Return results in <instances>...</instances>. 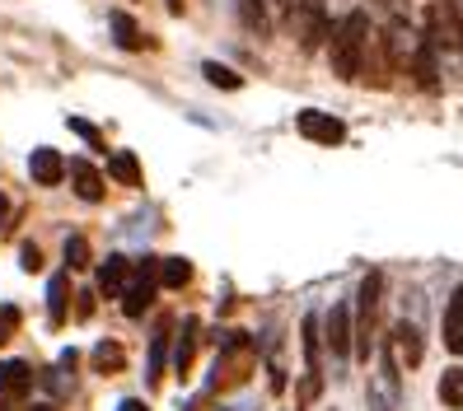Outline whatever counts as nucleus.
<instances>
[{
	"label": "nucleus",
	"instance_id": "f257e3e1",
	"mask_svg": "<svg viewBox=\"0 0 463 411\" xmlns=\"http://www.w3.org/2000/svg\"><path fill=\"white\" fill-rule=\"evenodd\" d=\"M365 47H370V19L361 10L342 14L328 33V57H333L337 79H356L365 70Z\"/></svg>",
	"mask_w": 463,
	"mask_h": 411
},
{
	"label": "nucleus",
	"instance_id": "f03ea898",
	"mask_svg": "<svg viewBox=\"0 0 463 411\" xmlns=\"http://www.w3.org/2000/svg\"><path fill=\"white\" fill-rule=\"evenodd\" d=\"M379 304H384V271H365L361 290H356V327H351V346L361 360H370L374 350V327H379Z\"/></svg>",
	"mask_w": 463,
	"mask_h": 411
},
{
	"label": "nucleus",
	"instance_id": "7ed1b4c3",
	"mask_svg": "<svg viewBox=\"0 0 463 411\" xmlns=\"http://www.w3.org/2000/svg\"><path fill=\"white\" fill-rule=\"evenodd\" d=\"M155 290H159V257H141L131 266V276L122 285V313L127 318H141L155 304Z\"/></svg>",
	"mask_w": 463,
	"mask_h": 411
},
{
	"label": "nucleus",
	"instance_id": "20e7f679",
	"mask_svg": "<svg viewBox=\"0 0 463 411\" xmlns=\"http://www.w3.org/2000/svg\"><path fill=\"white\" fill-rule=\"evenodd\" d=\"M426 38L435 47H463V10L458 0H435L426 14Z\"/></svg>",
	"mask_w": 463,
	"mask_h": 411
},
{
	"label": "nucleus",
	"instance_id": "39448f33",
	"mask_svg": "<svg viewBox=\"0 0 463 411\" xmlns=\"http://www.w3.org/2000/svg\"><path fill=\"white\" fill-rule=\"evenodd\" d=\"M295 126H299V135H305V141H314V145H342V141H346V122L333 117V113H318V107H305Z\"/></svg>",
	"mask_w": 463,
	"mask_h": 411
},
{
	"label": "nucleus",
	"instance_id": "423d86ee",
	"mask_svg": "<svg viewBox=\"0 0 463 411\" xmlns=\"http://www.w3.org/2000/svg\"><path fill=\"white\" fill-rule=\"evenodd\" d=\"M323 341H328V350L337 355V360H346V355H351V304H346V299H337V304L328 309Z\"/></svg>",
	"mask_w": 463,
	"mask_h": 411
},
{
	"label": "nucleus",
	"instance_id": "0eeeda50",
	"mask_svg": "<svg viewBox=\"0 0 463 411\" xmlns=\"http://www.w3.org/2000/svg\"><path fill=\"white\" fill-rule=\"evenodd\" d=\"M389 350L398 355V360L407 365V369H417L421 360H426V346H421V332L412 322H393V332H389Z\"/></svg>",
	"mask_w": 463,
	"mask_h": 411
},
{
	"label": "nucleus",
	"instance_id": "6e6552de",
	"mask_svg": "<svg viewBox=\"0 0 463 411\" xmlns=\"http://www.w3.org/2000/svg\"><path fill=\"white\" fill-rule=\"evenodd\" d=\"M29 173H33L38 187H57V182L66 178V159L52 150V145H38V150L29 154Z\"/></svg>",
	"mask_w": 463,
	"mask_h": 411
},
{
	"label": "nucleus",
	"instance_id": "1a4fd4ad",
	"mask_svg": "<svg viewBox=\"0 0 463 411\" xmlns=\"http://www.w3.org/2000/svg\"><path fill=\"white\" fill-rule=\"evenodd\" d=\"M66 173H71V182H75V197L80 201H103V173L94 169L90 159H75V163H66Z\"/></svg>",
	"mask_w": 463,
	"mask_h": 411
},
{
	"label": "nucleus",
	"instance_id": "9d476101",
	"mask_svg": "<svg viewBox=\"0 0 463 411\" xmlns=\"http://www.w3.org/2000/svg\"><path fill=\"white\" fill-rule=\"evenodd\" d=\"M412 75L426 94L440 89V66H435V42L430 38H417V47H412Z\"/></svg>",
	"mask_w": 463,
	"mask_h": 411
},
{
	"label": "nucleus",
	"instance_id": "9b49d317",
	"mask_svg": "<svg viewBox=\"0 0 463 411\" xmlns=\"http://www.w3.org/2000/svg\"><path fill=\"white\" fill-rule=\"evenodd\" d=\"M197 341H202V322H197V318H183V327H178V346H174V369H178V374L193 369V360H197Z\"/></svg>",
	"mask_w": 463,
	"mask_h": 411
},
{
	"label": "nucleus",
	"instance_id": "f8f14e48",
	"mask_svg": "<svg viewBox=\"0 0 463 411\" xmlns=\"http://www.w3.org/2000/svg\"><path fill=\"white\" fill-rule=\"evenodd\" d=\"M29 388H33V365L0 360V397H24Z\"/></svg>",
	"mask_w": 463,
	"mask_h": 411
},
{
	"label": "nucleus",
	"instance_id": "ddd939ff",
	"mask_svg": "<svg viewBox=\"0 0 463 411\" xmlns=\"http://www.w3.org/2000/svg\"><path fill=\"white\" fill-rule=\"evenodd\" d=\"M108 29H113L118 47H127V51H141V47H150V38L141 33V23H136L127 10H113V14H108Z\"/></svg>",
	"mask_w": 463,
	"mask_h": 411
},
{
	"label": "nucleus",
	"instance_id": "4468645a",
	"mask_svg": "<svg viewBox=\"0 0 463 411\" xmlns=\"http://www.w3.org/2000/svg\"><path fill=\"white\" fill-rule=\"evenodd\" d=\"M169 341H174V332H169V327H159V332L150 337V360H146V383H150V388H159V383H165V365H169Z\"/></svg>",
	"mask_w": 463,
	"mask_h": 411
},
{
	"label": "nucleus",
	"instance_id": "2eb2a0df",
	"mask_svg": "<svg viewBox=\"0 0 463 411\" xmlns=\"http://www.w3.org/2000/svg\"><path fill=\"white\" fill-rule=\"evenodd\" d=\"M127 276H131V262H127L122 253H113V257H108V262L99 266V290H103L108 299H122Z\"/></svg>",
	"mask_w": 463,
	"mask_h": 411
},
{
	"label": "nucleus",
	"instance_id": "dca6fc26",
	"mask_svg": "<svg viewBox=\"0 0 463 411\" xmlns=\"http://www.w3.org/2000/svg\"><path fill=\"white\" fill-rule=\"evenodd\" d=\"M239 19L249 33L267 38L271 33V0H239Z\"/></svg>",
	"mask_w": 463,
	"mask_h": 411
},
{
	"label": "nucleus",
	"instance_id": "f3484780",
	"mask_svg": "<svg viewBox=\"0 0 463 411\" xmlns=\"http://www.w3.org/2000/svg\"><path fill=\"white\" fill-rule=\"evenodd\" d=\"M66 299H71V276L57 271V276L47 281V318H52V327L66 322Z\"/></svg>",
	"mask_w": 463,
	"mask_h": 411
},
{
	"label": "nucleus",
	"instance_id": "a211bd4d",
	"mask_svg": "<svg viewBox=\"0 0 463 411\" xmlns=\"http://www.w3.org/2000/svg\"><path fill=\"white\" fill-rule=\"evenodd\" d=\"M445 346L463 355V285L449 294V309H445Z\"/></svg>",
	"mask_w": 463,
	"mask_h": 411
},
{
	"label": "nucleus",
	"instance_id": "6ab92c4d",
	"mask_svg": "<svg viewBox=\"0 0 463 411\" xmlns=\"http://www.w3.org/2000/svg\"><path fill=\"white\" fill-rule=\"evenodd\" d=\"M108 173H113L122 187H146V173H141V163H136L131 150H118L113 159H108Z\"/></svg>",
	"mask_w": 463,
	"mask_h": 411
},
{
	"label": "nucleus",
	"instance_id": "aec40b11",
	"mask_svg": "<svg viewBox=\"0 0 463 411\" xmlns=\"http://www.w3.org/2000/svg\"><path fill=\"white\" fill-rule=\"evenodd\" d=\"M187 281H193V262L187 257H159V285L183 290Z\"/></svg>",
	"mask_w": 463,
	"mask_h": 411
},
{
	"label": "nucleus",
	"instance_id": "412c9836",
	"mask_svg": "<svg viewBox=\"0 0 463 411\" xmlns=\"http://www.w3.org/2000/svg\"><path fill=\"white\" fill-rule=\"evenodd\" d=\"M299 332H305V360H309V374H318V350H323V327H318V318L309 313L305 322H299Z\"/></svg>",
	"mask_w": 463,
	"mask_h": 411
},
{
	"label": "nucleus",
	"instance_id": "4be33fe9",
	"mask_svg": "<svg viewBox=\"0 0 463 411\" xmlns=\"http://www.w3.org/2000/svg\"><path fill=\"white\" fill-rule=\"evenodd\" d=\"M440 402H445L449 411H463V369H458V365L440 374Z\"/></svg>",
	"mask_w": 463,
	"mask_h": 411
},
{
	"label": "nucleus",
	"instance_id": "5701e85b",
	"mask_svg": "<svg viewBox=\"0 0 463 411\" xmlns=\"http://www.w3.org/2000/svg\"><path fill=\"white\" fill-rule=\"evenodd\" d=\"M202 75H206V85H215V89H243V75H234L221 61H202Z\"/></svg>",
	"mask_w": 463,
	"mask_h": 411
},
{
	"label": "nucleus",
	"instance_id": "b1692460",
	"mask_svg": "<svg viewBox=\"0 0 463 411\" xmlns=\"http://www.w3.org/2000/svg\"><path fill=\"white\" fill-rule=\"evenodd\" d=\"M122 360H127V355H122V346H118V341H99V346H94V369H99V374L122 369Z\"/></svg>",
	"mask_w": 463,
	"mask_h": 411
},
{
	"label": "nucleus",
	"instance_id": "393cba45",
	"mask_svg": "<svg viewBox=\"0 0 463 411\" xmlns=\"http://www.w3.org/2000/svg\"><path fill=\"white\" fill-rule=\"evenodd\" d=\"M90 262H94V257H90V238H85V234H71V238H66V266H71V271H85Z\"/></svg>",
	"mask_w": 463,
	"mask_h": 411
},
{
	"label": "nucleus",
	"instance_id": "a878e982",
	"mask_svg": "<svg viewBox=\"0 0 463 411\" xmlns=\"http://www.w3.org/2000/svg\"><path fill=\"white\" fill-rule=\"evenodd\" d=\"M66 126L80 135V141H90L94 150H103V135H99V126H94V122H85V117H66Z\"/></svg>",
	"mask_w": 463,
	"mask_h": 411
},
{
	"label": "nucleus",
	"instance_id": "bb28decb",
	"mask_svg": "<svg viewBox=\"0 0 463 411\" xmlns=\"http://www.w3.org/2000/svg\"><path fill=\"white\" fill-rule=\"evenodd\" d=\"M14 327H19V309L0 304V341H10V337H14Z\"/></svg>",
	"mask_w": 463,
	"mask_h": 411
},
{
	"label": "nucleus",
	"instance_id": "cd10ccee",
	"mask_svg": "<svg viewBox=\"0 0 463 411\" xmlns=\"http://www.w3.org/2000/svg\"><path fill=\"white\" fill-rule=\"evenodd\" d=\"M19 257H24V262H19L24 271H38V266H43V253L33 248V243H24V248H19Z\"/></svg>",
	"mask_w": 463,
	"mask_h": 411
},
{
	"label": "nucleus",
	"instance_id": "c85d7f7f",
	"mask_svg": "<svg viewBox=\"0 0 463 411\" xmlns=\"http://www.w3.org/2000/svg\"><path fill=\"white\" fill-rule=\"evenodd\" d=\"M75 313H80V318H90V313H94V294H90V290L80 294V309H75Z\"/></svg>",
	"mask_w": 463,
	"mask_h": 411
},
{
	"label": "nucleus",
	"instance_id": "c756f323",
	"mask_svg": "<svg viewBox=\"0 0 463 411\" xmlns=\"http://www.w3.org/2000/svg\"><path fill=\"white\" fill-rule=\"evenodd\" d=\"M370 411H389V406H384V393H379V388H370Z\"/></svg>",
	"mask_w": 463,
	"mask_h": 411
},
{
	"label": "nucleus",
	"instance_id": "7c9ffc66",
	"mask_svg": "<svg viewBox=\"0 0 463 411\" xmlns=\"http://www.w3.org/2000/svg\"><path fill=\"white\" fill-rule=\"evenodd\" d=\"M118 411H150V406H146V402H136V397H127V402H122Z\"/></svg>",
	"mask_w": 463,
	"mask_h": 411
},
{
	"label": "nucleus",
	"instance_id": "2f4dec72",
	"mask_svg": "<svg viewBox=\"0 0 463 411\" xmlns=\"http://www.w3.org/2000/svg\"><path fill=\"white\" fill-rule=\"evenodd\" d=\"M165 5H169V14H183V5H187V0H165Z\"/></svg>",
	"mask_w": 463,
	"mask_h": 411
},
{
	"label": "nucleus",
	"instance_id": "473e14b6",
	"mask_svg": "<svg viewBox=\"0 0 463 411\" xmlns=\"http://www.w3.org/2000/svg\"><path fill=\"white\" fill-rule=\"evenodd\" d=\"M458 51H463V47H458Z\"/></svg>",
	"mask_w": 463,
	"mask_h": 411
}]
</instances>
